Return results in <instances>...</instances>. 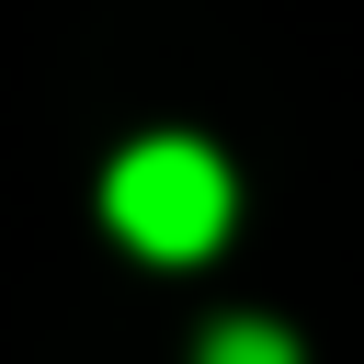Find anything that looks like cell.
I'll return each mask as SVG.
<instances>
[{"instance_id": "6da1fadb", "label": "cell", "mask_w": 364, "mask_h": 364, "mask_svg": "<svg viewBox=\"0 0 364 364\" xmlns=\"http://www.w3.org/2000/svg\"><path fill=\"white\" fill-rule=\"evenodd\" d=\"M102 216H114V239L148 250V262H205V250L228 239V171H216V148H193V136H148V148L114 159Z\"/></svg>"}, {"instance_id": "7a4b0ae2", "label": "cell", "mask_w": 364, "mask_h": 364, "mask_svg": "<svg viewBox=\"0 0 364 364\" xmlns=\"http://www.w3.org/2000/svg\"><path fill=\"white\" fill-rule=\"evenodd\" d=\"M205 364H296V341H284V330H262V318H228V330L205 341Z\"/></svg>"}]
</instances>
